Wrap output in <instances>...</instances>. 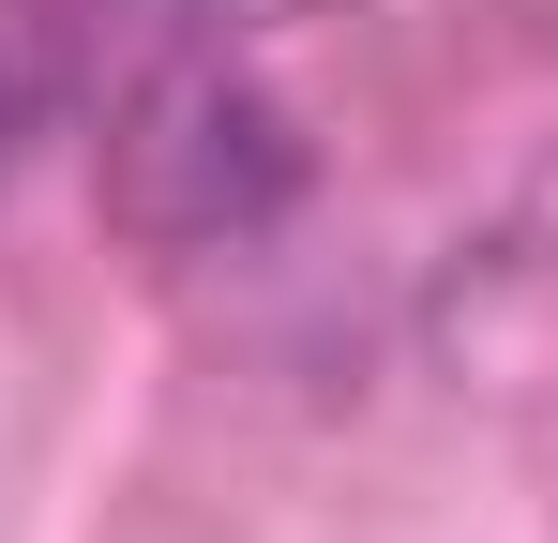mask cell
<instances>
[{
    "label": "cell",
    "mask_w": 558,
    "mask_h": 543,
    "mask_svg": "<svg viewBox=\"0 0 558 543\" xmlns=\"http://www.w3.org/2000/svg\"><path fill=\"white\" fill-rule=\"evenodd\" d=\"M106 181H121V212L151 242H227V227H257L302 181V136H287L272 90L242 76V46H196V61H136L121 76Z\"/></svg>",
    "instance_id": "1"
},
{
    "label": "cell",
    "mask_w": 558,
    "mask_h": 543,
    "mask_svg": "<svg viewBox=\"0 0 558 543\" xmlns=\"http://www.w3.org/2000/svg\"><path fill=\"white\" fill-rule=\"evenodd\" d=\"M302 0H106V61L136 76V61H196V46H242V31H272Z\"/></svg>",
    "instance_id": "2"
},
{
    "label": "cell",
    "mask_w": 558,
    "mask_h": 543,
    "mask_svg": "<svg viewBox=\"0 0 558 543\" xmlns=\"http://www.w3.org/2000/svg\"><path fill=\"white\" fill-rule=\"evenodd\" d=\"M46 106H61V15L46 0H0V181L46 136Z\"/></svg>",
    "instance_id": "3"
}]
</instances>
